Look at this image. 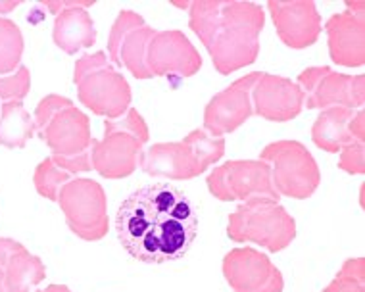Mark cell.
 Segmentation results:
<instances>
[{
	"label": "cell",
	"mask_w": 365,
	"mask_h": 292,
	"mask_svg": "<svg viewBox=\"0 0 365 292\" xmlns=\"http://www.w3.org/2000/svg\"><path fill=\"white\" fill-rule=\"evenodd\" d=\"M115 233L143 264H168L187 254L198 233L192 200L170 183L146 184L120 204Z\"/></svg>",
	"instance_id": "6da1fadb"
},
{
	"label": "cell",
	"mask_w": 365,
	"mask_h": 292,
	"mask_svg": "<svg viewBox=\"0 0 365 292\" xmlns=\"http://www.w3.org/2000/svg\"><path fill=\"white\" fill-rule=\"evenodd\" d=\"M189 27L206 46L221 75L252 66L259 54L264 8L256 2L196 0L189 2Z\"/></svg>",
	"instance_id": "7a4b0ae2"
},
{
	"label": "cell",
	"mask_w": 365,
	"mask_h": 292,
	"mask_svg": "<svg viewBox=\"0 0 365 292\" xmlns=\"http://www.w3.org/2000/svg\"><path fill=\"white\" fill-rule=\"evenodd\" d=\"M35 133L52 150V162L63 172L77 175L93 170L91 120L76 104L60 95L44 96L35 115Z\"/></svg>",
	"instance_id": "3957f363"
},
{
	"label": "cell",
	"mask_w": 365,
	"mask_h": 292,
	"mask_svg": "<svg viewBox=\"0 0 365 292\" xmlns=\"http://www.w3.org/2000/svg\"><path fill=\"white\" fill-rule=\"evenodd\" d=\"M148 139V125L139 110L129 108L118 120H106L102 139H95L91 148L93 170L104 179L129 177L139 170Z\"/></svg>",
	"instance_id": "277c9868"
},
{
	"label": "cell",
	"mask_w": 365,
	"mask_h": 292,
	"mask_svg": "<svg viewBox=\"0 0 365 292\" xmlns=\"http://www.w3.org/2000/svg\"><path fill=\"white\" fill-rule=\"evenodd\" d=\"M73 83L81 104L95 115L118 120L131 108V87L104 52L83 54L73 68Z\"/></svg>",
	"instance_id": "5b68a950"
},
{
	"label": "cell",
	"mask_w": 365,
	"mask_h": 292,
	"mask_svg": "<svg viewBox=\"0 0 365 292\" xmlns=\"http://www.w3.org/2000/svg\"><path fill=\"white\" fill-rule=\"evenodd\" d=\"M227 236L233 242H254L277 254L296 239V221L277 200L250 198L229 216Z\"/></svg>",
	"instance_id": "8992f818"
},
{
	"label": "cell",
	"mask_w": 365,
	"mask_h": 292,
	"mask_svg": "<svg viewBox=\"0 0 365 292\" xmlns=\"http://www.w3.org/2000/svg\"><path fill=\"white\" fill-rule=\"evenodd\" d=\"M259 160L269 165L271 181L279 197L306 200L322 184L319 165L298 140H275L262 150Z\"/></svg>",
	"instance_id": "52a82bcc"
},
{
	"label": "cell",
	"mask_w": 365,
	"mask_h": 292,
	"mask_svg": "<svg viewBox=\"0 0 365 292\" xmlns=\"http://www.w3.org/2000/svg\"><path fill=\"white\" fill-rule=\"evenodd\" d=\"M58 206L71 233L83 241L95 242L108 235V200L101 183L73 177L60 191Z\"/></svg>",
	"instance_id": "ba28073f"
},
{
	"label": "cell",
	"mask_w": 365,
	"mask_h": 292,
	"mask_svg": "<svg viewBox=\"0 0 365 292\" xmlns=\"http://www.w3.org/2000/svg\"><path fill=\"white\" fill-rule=\"evenodd\" d=\"M210 194L221 202L250 198H271L279 202V192L271 181L269 165L262 160H231L212 170L206 179Z\"/></svg>",
	"instance_id": "9c48e42d"
},
{
	"label": "cell",
	"mask_w": 365,
	"mask_h": 292,
	"mask_svg": "<svg viewBox=\"0 0 365 292\" xmlns=\"http://www.w3.org/2000/svg\"><path fill=\"white\" fill-rule=\"evenodd\" d=\"M304 93V108L327 110L333 106L361 110L365 100V75H344L329 66L308 68L296 83Z\"/></svg>",
	"instance_id": "30bf717a"
},
{
	"label": "cell",
	"mask_w": 365,
	"mask_h": 292,
	"mask_svg": "<svg viewBox=\"0 0 365 292\" xmlns=\"http://www.w3.org/2000/svg\"><path fill=\"white\" fill-rule=\"evenodd\" d=\"M156 29H152L140 14L121 10L108 37V54L113 64L127 68L137 79H150L146 54Z\"/></svg>",
	"instance_id": "8fae6325"
},
{
	"label": "cell",
	"mask_w": 365,
	"mask_h": 292,
	"mask_svg": "<svg viewBox=\"0 0 365 292\" xmlns=\"http://www.w3.org/2000/svg\"><path fill=\"white\" fill-rule=\"evenodd\" d=\"M223 277L233 292H283V273L256 248H235L223 258Z\"/></svg>",
	"instance_id": "7c38bea8"
},
{
	"label": "cell",
	"mask_w": 365,
	"mask_h": 292,
	"mask_svg": "<svg viewBox=\"0 0 365 292\" xmlns=\"http://www.w3.org/2000/svg\"><path fill=\"white\" fill-rule=\"evenodd\" d=\"M329 54L334 64L361 68L365 62V2H346L344 12L333 14L325 24Z\"/></svg>",
	"instance_id": "4fadbf2b"
},
{
	"label": "cell",
	"mask_w": 365,
	"mask_h": 292,
	"mask_svg": "<svg viewBox=\"0 0 365 292\" xmlns=\"http://www.w3.org/2000/svg\"><path fill=\"white\" fill-rule=\"evenodd\" d=\"M258 79V71L240 77L239 81L212 98L204 110V131L212 137L233 133L254 115L252 87Z\"/></svg>",
	"instance_id": "5bb4252c"
},
{
	"label": "cell",
	"mask_w": 365,
	"mask_h": 292,
	"mask_svg": "<svg viewBox=\"0 0 365 292\" xmlns=\"http://www.w3.org/2000/svg\"><path fill=\"white\" fill-rule=\"evenodd\" d=\"M146 68L150 77H192L200 71L202 56L179 29L156 31L148 46Z\"/></svg>",
	"instance_id": "9a60e30c"
},
{
	"label": "cell",
	"mask_w": 365,
	"mask_h": 292,
	"mask_svg": "<svg viewBox=\"0 0 365 292\" xmlns=\"http://www.w3.org/2000/svg\"><path fill=\"white\" fill-rule=\"evenodd\" d=\"M267 12L279 38L292 51H304L315 45L323 31L322 16L312 0H269Z\"/></svg>",
	"instance_id": "2e32d148"
},
{
	"label": "cell",
	"mask_w": 365,
	"mask_h": 292,
	"mask_svg": "<svg viewBox=\"0 0 365 292\" xmlns=\"http://www.w3.org/2000/svg\"><path fill=\"white\" fill-rule=\"evenodd\" d=\"M44 6L56 16L52 38L60 51L73 56L81 48L95 46L96 26L87 12L95 0H46Z\"/></svg>",
	"instance_id": "e0dca14e"
},
{
	"label": "cell",
	"mask_w": 365,
	"mask_h": 292,
	"mask_svg": "<svg viewBox=\"0 0 365 292\" xmlns=\"http://www.w3.org/2000/svg\"><path fill=\"white\" fill-rule=\"evenodd\" d=\"M252 110L267 121H290L304 110V93L287 77L258 71L252 87Z\"/></svg>",
	"instance_id": "ac0fdd59"
},
{
	"label": "cell",
	"mask_w": 365,
	"mask_h": 292,
	"mask_svg": "<svg viewBox=\"0 0 365 292\" xmlns=\"http://www.w3.org/2000/svg\"><path fill=\"white\" fill-rule=\"evenodd\" d=\"M139 170L150 177L170 181H187L206 172L192 146L185 139L179 142H158L146 148L140 156Z\"/></svg>",
	"instance_id": "d6986e66"
},
{
	"label": "cell",
	"mask_w": 365,
	"mask_h": 292,
	"mask_svg": "<svg viewBox=\"0 0 365 292\" xmlns=\"http://www.w3.org/2000/svg\"><path fill=\"white\" fill-rule=\"evenodd\" d=\"M0 269L4 271L10 292H31L46 277L41 258L14 239H0Z\"/></svg>",
	"instance_id": "ffe728a7"
},
{
	"label": "cell",
	"mask_w": 365,
	"mask_h": 292,
	"mask_svg": "<svg viewBox=\"0 0 365 292\" xmlns=\"http://www.w3.org/2000/svg\"><path fill=\"white\" fill-rule=\"evenodd\" d=\"M358 112V110H356ZM354 110L342 108V106H333V108L322 110V114L317 115L314 127H312V140L314 145L323 150V152L336 154L344 146L358 142L350 135V120L356 114Z\"/></svg>",
	"instance_id": "44dd1931"
},
{
	"label": "cell",
	"mask_w": 365,
	"mask_h": 292,
	"mask_svg": "<svg viewBox=\"0 0 365 292\" xmlns=\"http://www.w3.org/2000/svg\"><path fill=\"white\" fill-rule=\"evenodd\" d=\"M35 135V121L21 102H4L0 108V146L24 148Z\"/></svg>",
	"instance_id": "7402d4cb"
},
{
	"label": "cell",
	"mask_w": 365,
	"mask_h": 292,
	"mask_svg": "<svg viewBox=\"0 0 365 292\" xmlns=\"http://www.w3.org/2000/svg\"><path fill=\"white\" fill-rule=\"evenodd\" d=\"M24 35L16 21L0 18V75L14 73L21 66Z\"/></svg>",
	"instance_id": "603a6c76"
},
{
	"label": "cell",
	"mask_w": 365,
	"mask_h": 292,
	"mask_svg": "<svg viewBox=\"0 0 365 292\" xmlns=\"http://www.w3.org/2000/svg\"><path fill=\"white\" fill-rule=\"evenodd\" d=\"M71 179H73V175L60 170L52 162V158H44L35 167V173H33V183H35L37 192L46 200H51V202H58V197H60L63 184L70 183Z\"/></svg>",
	"instance_id": "cb8c5ba5"
},
{
	"label": "cell",
	"mask_w": 365,
	"mask_h": 292,
	"mask_svg": "<svg viewBox=\"0 0 365 292\" xmlns=\"http://www.w3.org/2000/svg\"><path fill=\"white\" fill-rule=\"evenodd\" d=\"M323 292H365L364 258H348Z\"/></svg>",
	"instance_id": "d4e9b609"
},
{
	"label": "cell",
	"mask_w": 365,
	"mask_h": 292,
	"mask_svg": "<svg viewBox=\"0 0 365 292\" xmlns=\"http://www.w3.org/2000/svg\"><path fill=\"white\" fill-rule=\"evenodd\" d=\"M29 89H31V75L26 66H19L14 73L0 75V100L2 102H21L29 95Z\"/></svg>",
	"instance_id": "484cf974"
},
{
	"label": "cell",
	"mask_w": 365,
	"mask_h": 292,
	"mask_svg": "<svg viewBox=\"0 0 365 292\" xmlns=\"http://www.w3.org/2000/svg\"><path fill=\"white\" fill-rule=\"evenodd\" d=\"M365 142H352L340 150L339 167L348 175H364L365 173Z\"/></svg>",
	"instance_id": "4316f807"
},
{
	"label": "cell",
	"mask_w": 365,
	"mask_h": 292,
	"mask_svg": "<svg viewBox=\"0 0 365 292\" xmlns=\"http://www.w3.org/2000/svg\"><path fill=\"white\" fill-rule=\"evenodd\" d=\"M350 135H352L354 140H358V142H365V114L364 110H358L354 118L350 120Z\"/></svg>",
	"instance_id": "83f0119b"
},
{
	"label": "cell",
	"mask_w": 365,
	"mask_h": 292,
	"mask_svg": "<svg viewBox=\"0 0 365 292\" xmlns=\"http://www.w3.org/2000/svg\"><path fill=\"white\" fill-rule=\"evenodd\" d=\"M19 4H21L19 0H10V2H4V0H0V18H2V16H6V14H10L12 10H16Z\"/></svg>",
	"instance_id": "f1b7e54d"
},
{
	"label": "cell",
	"mask_w": 365,
	"mask_h": 292,
	"mask_svg": "<svg viewBox=\"0 0 365 292\" xmlns=\"http://www.w3.org/2000/svg\"><path fill=\"white\" fill-rule=\"evenodd\" d=\"M37 292H71L66 285H48L46 288H41Z\"/></svg>",
	"instance_id": "f546056e"
},
{
	"label": "cell",
	"mask_w": 365,
	"mask_h": 292,
	"mask_svg": "<svg viewBox=\"0 0 365 292\" xmlns=\"http://www.w3.org/2000/svg\"><path fill=\"white\" fill-rule=\"evenodd\" d=\"M0 292H10L6 285V277H4V271L0 269Z\"/></svg>",
	"instance_id": "4dcf8cb0"
}]
</instances>
